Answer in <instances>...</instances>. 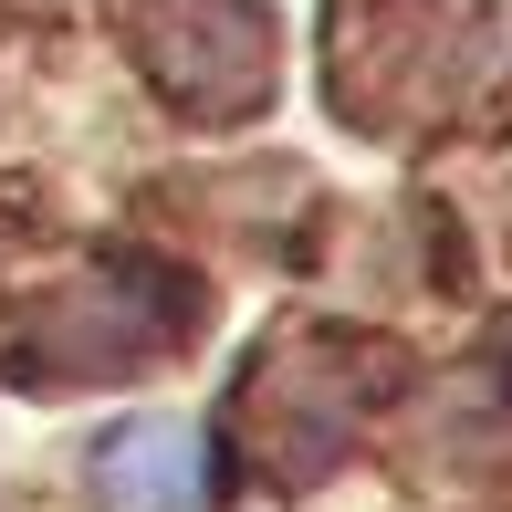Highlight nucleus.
Segmentation results:
<instances>
[{
    "instance_id": "obj_1",
    "label": "nucleus",
    "mask_w": 512,
    "mask_h": 512,
    "mask_svg": "<svg viewBox=\"0 0 512 512\" xmlns=\"http://www.w3.org/2000/svg\"><path fill=\"white\" fill-rule=\"evenodd\" d=\"M136 42H147L157 84L189 115H241L262 105L272 74V21L251 0H136Z\"/></svg>"
},
{
    "instance_id": "obj_2",
    "label": "nucleus",
    "mask_w": 512,
    "mask_h": 512,
    "mask_svg": "<svg viewBox=\"0 0 512 512\" xmlns=\"http://www.w3.org/2000/svg\"><path fill=\"white\" fill-rule=\"evenodd\" d=\"M95 502L105 512H199V439L178 418H126L95 450Z\"/></svg>"
}]
</instances>
